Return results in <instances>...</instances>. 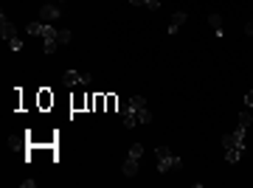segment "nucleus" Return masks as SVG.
I'll use <instances>...</instances> for the list:
<instances>
[{"mask_svg": "<svg viewBox=\"0 0 253 188\" xmlns=\"http://www.w3.org/2000/svg\"><path fill=\"white\" fill-rule=\"evenodd\" d=\"M0 37H3L6 42H11V39L17 37V31H14V26H11V20L6 17V14H0Z\"/></svg>", "mask_w": 253, "mask_h": 188, "instance_id": "7", "label": "nucleus"}, {"mask_svg": "<svg viewBox=\"0 0 253 188\" xmlns=\"http://www.w3.org/2000/svg\"><path fill=\"white\" fill-rule=\"evenodd\" d=\"M62 3H65V0H62Z\"/></svg>", "mask_w": 253, "mask_h": 188, "instance_id": "19", "label": "nucleus"}, {"mask_svg": "<svg viewBox=\"0 0 253 188\" xmlns=\"http://www.w3.org/2000/svg\"><path fill=\"white\" fill-rule=\"evenodd\" d=\"M20 186H23V188H34V186H37V180H31V177H28V180H23Z\"/></svg>", "mask_w": 253, "mask_h": 188, "instance_id": "17", "label": "nucleus"}, {"mask_svg": "<svg viewBox=\"0 0 253 188\" xmlns=\"http://www.w3.org/2000/svg\"><path fill=\"white\" fill-rule=\"evenodd\" d=\"M141 154H144V146H141V144H132V146H129V154H126L124 166H121L124 177H135V174H138V163H141Z\"/></svg>", "mask_w": 253, "mask_h": 188, "instance_id": "3", "label": "nucleus"}, {"mask_svg": "<svg viewBox=\"0 0 253 188\" xmlns=\"http://www.w3.org/2000/svg\"><path fill=\"white\" fill-rule=\"evenodd\" d=\"M183 23H186V11H174V14H172V23H169V34H177Z\"/></svg>", "mask_w": 253, "mask_h": 188, "instance_id": "9", "label": "nucleus"}, {"mask_svg": "<svg viewBox=\"0 0 253 188\" xmlns=\"http://www.w3.org/2000/svg\"><path fill=\"white\" fill-rule=\"evenodd\" d=\"M42 26H45V23H28V34L31 37H42Z\"/></svg>", "mask_w": 253, "mask_h": 188, "instance_id": "13", "label": "nucleus"}, {"mask_svg": "<svg viewBox=\"0 0 253 188\" xmlns=\"http://www.w3.org/2000/svg\"><path fill=\"white\" fill-rule=\"evenodd\" d=\"M132 6H144V9H149V11H158L161 9V0H129Z\"/></svg>", "mask_w": 253, "mask_h": 188, "instance_id": "11", "label": "nucleus"}, {"mask_svg": "<svg viewBox=\"0 0 253 188\" xmlns=\"http://www.w3.org/2000/svg\"><path fill=\"white\" fill-rule=\"evenodd\" d=\"M245 107H248V110H253V90L248 93V96H245Z\"/></svg>", "mask_w": 253, "mask_h": 188, "instance_id": "16", "label": "nucleus"}, {"mask_svg": "<svg viewBox=\"0 0 253 188\" xmlns=\"http://www.w3.org/2000/svg\"><path fill=\"white\" fill-rule=\"evenodd\" d=\"M251 113H239V126H245V129H248V126H251Z\"/></svg>", "mask_w": 253, "mask_h": 188, "instance_id": "14", "label": "nucleus"}, {"mask_svg": "<svg viewBox=\"0 0 253 188\" xmlns=\"http://www.w3.org/2000/svg\"><path fill=\"white\" fill-rule=\"evenodd\" d=\"M59 45H62V31H56L51 23H45V26H42V51L51 56Z\"/></svg>", "mask_w": 253, "mask_h": 188, "instance_id": "2", "label": "nucleus"}, {"mask_svg": "<svg viewBox=\"0 0 253 188\" xmlns=\"http://www.w3.org/2000/svg\"><path fill=\"white\" fill-rule=\"evenodd\" d=\"M65 87H76V84H90V73H79V71H68L62 76Z\"/></svg>", "mask_w": 253, "mask_h": 188, "instance_id": "6", "label": "nucleus"}, {"mask_svg": "<svg viewBox=\"0 0 253 188\" xmlns=\"http://www.w3.org/2000/svg\"><path fill=\"white\" fill-rule=\"evenodd\" d=\"M245 31H248V34L253 37V23H248V26H245Z\"/></svg>", "mask_w": 253, "mask_h": 188, "instance_id": "18", "label": "nucleus"}, {"mask_svg": "<svg viewBox=\"0 0 253 188\" xmlns=\"http://www.w3.org/2000/svg\"><path fill=\"white\" fill-rule=\"evenodd\" d=\"M155 157H158V171H177L183 166V160L169 149V146H158V149H155Z\"/></svg>", "mask_w": 253, "mask_h": 188, "instance_id": "1", "label": "nucleus"}, {"mask_svg": "<svg viewBox=\"0 0 253 188\" xmlns=\"http://www.w3.org/2000/svg\"><path fill=\"white\" fill-rule=\"evenodd\" d=\"M116 113L121 115V121H124V126H126V129H132V126L138 124V118H135V110L129 107V101H118Z\"/></svg>", "mask_w": 253, "mask_h": 188, "instance_id": "5", "label": "nucleus"}, {"mask_svg": "<svg viewBox=\"0 0 253 188\" xmlns=\"http://www.w3.org/2000/svg\"><path fill=\"white\" fill-rule=\"evenodd\" d=\"M242 154H245V149H225V160L228 163H239Z\"/></svg>", "mask_w": 253, "mask_h": 188, "instance_id": "12", "label": "nucleus"}, {"mask_svg": "<svg viewBox=\"0 0 253 188\" xmlns=\"http://www.w3.org/2000/svg\"><path fill=\"white\" fill-rule=\"evenodd\" d=\"M9 48L14 51V54H17V51H23V39H20V37H14V39L9 42Z\"/></svg>", "mask_w": 253, "mask_h": 188, "instance_id": "15", "label": "nucleus"}, {"mask_svg": "<svg viewBox=\"0 0 253 188\" xmlns=\"http://www.w3.org/2000/svg\"><path fill=\"white\" fill-rule=\"evenodd\" d=\"M208 23H211V28H214V34L217 37H225V28H222V17H219V14H211Z\"/></svg>", "mask_w": 253, "mask_h": 188, "instance_id": "10", "label": "nucleus"}, {"mask_svg": "<svg viewBox=\"0 0 253 188\" xmlns=\"http://www.w3.org/2000/svg\"><path fill=\"white\" fill-rule=\"evenodd\" d=\"M59 14H62V9H59V6H42V9H40V23L59 20Z\"/></svg>", "mask_w": 253, "mask_h": 188, "instance_id": "8", "label": "nucleus"}, {"mask_svg": "<svg viewBox=\"0 0 253 188\" xmlns=\"http://www.w3.org/2000/svg\"><path fill=\"white\" fill-rule=\"evenodd\" d=\"M245 126H236L231 135H222V146L225 149H245Z\"/></svg>", "mask_w": 253, "mask_h": 188, "instance_id": "4", "label": "nucleus"}]
</instances>
